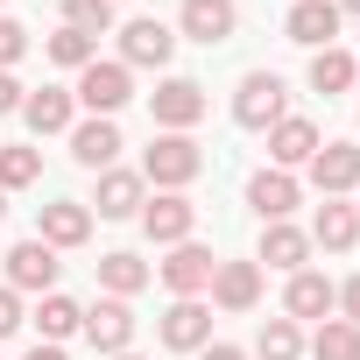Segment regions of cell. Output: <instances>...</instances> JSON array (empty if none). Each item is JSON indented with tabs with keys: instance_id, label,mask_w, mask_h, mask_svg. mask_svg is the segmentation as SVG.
Listing matches in <instances>:
<instances>
[{
	"instance_id": "cell-19",
	"label": "cell",
	"mask_w": 360,
	"mask_h": 360,
	"mask_svg": "<svg viewBox=\"0 0 360 360\" xmlns=\"http://www.w3.org/2000/svg\"><path fill=\"white\" fill-rule=\"evenodd\" d=\"M99 219H134L148 205V184H141V169H99V191H92Z\"/></svg>"
},
{
	"instance_id": "cell-34",
	"label": "cell",
	"mask_w": 360,
	"mask_h": 360,
	"mask_svg": "<svg viewBox=\"0 0 360 360\" xmlns=\"http://www.w3.org/2000/svg\"><path fill=\"white\" fill-rule=\"evenodd\" d=\"M339 318H346V325H360V276H346V283H339Z\"/></svg>"
},
{
	"instance_id": "cell-33",
	"label": "cell",
	"mask_w": 360,
	"mask_h": 360,
	"mask_svg": "<svg viewBox=\"0 0 360 360\" xmlns=\"http://www.w3.org/2000/svg\"><path fill=\"white\" fill-rule=\"evenodd\" d=\"M15 332H22V290L0 283V339H15Z\"/></svg>"
},
{
	"instance_id": "cell-29",
	"label": "cell",
	"mask_w": 360,
	"mask_h": 360,
	"mask_svg": "<svg viewBox=\"0 0 360 360\" xmlns=\"http://www.w3.org/2000/svg\"><path fill=\"white\" fill-rule=\"evenodd\" d=\"M36 176H43V155H36L29 141H8V148H0V191H29Z\"/></svg>"
},
{
	"instance_id": "cell-41",
	"label": "cell",
	"mask_w": 360,
	"mask_h": 360,
	"mask_svg": "<svg viewBox=\"0 0 360 360\" xmlns=\"http://www.w3.org/2000/svg\"><path fill=\"white\" fill-rule=\"evenodd\" d=\"M353 212H360V205H353Z\"/></svg>"
},
{
	"instance_id": "cell-38",
	"label": "cell",
	"mask_w": 360,
	"mask_h": 360,
	"mask_svg": "<svg viewBox=\"0 0 360 360\" xmlns=\"http://www.w3.org/2000/svg\"><path fill=\"white\" fill-rule=\"evenodd\" d=\"M332 8H339V15H360V0H332Z\"/></svg>"
},
{
	"instance_id": "cell-17",
	"label": "cell",
	"mask_w": 360,
	"mask_h": 360,
	"mask_svg": "<svg viewBox=\"0 0 360 360\" xmlns=\"http://www.w3.org/2000/svg\"><path fill=\"white\" fill-rule=\"evenodd\" d=\"M339 8H332V0H297V8L283 15V29H290V43H304V50H332L339 43Z\"/></svg>"
},
{
	"instance_id": "cell-13",
	"label": "cell",
	"mask_w": 360,
	"mask_h": 360,
	"mask_svg": "<svg viewBox=\"0 0 360 360\" xmlns=\"http://www.w3.org/2000/svg\"><path fill=\"white\" fill-rule=\"evenodd\" d=\"M57 248H43V240H15L8 248V290H36V297H50L57 290Z\"/></svg>"
},
{
	"instance_id": "cell-2",
	"label": "cell",
	"mask_w": 360,
	"mask_h": 360,
	"mask_svg": "<svg viewBox=\"0 0 360 360\" xmlns=\"http://www.w3.org/2000/svg\"><path fill=\"white\" fill-rule=\"evenodd\" d=\"M71 99H78V106H85L92 120H113V113H120V106L134 99V71H127L120 57H106V64L92 57V64L78 71V85H71Z\"/></svg>"
},
{
	"instance_id": "cell-4",
	"label": "cell",
	"mask_w": 360,
	"mask_h": 360,
	"mask_svg": "<svg viewBox=\"0 0 360 360\" xmlns=\"http://www.w3.org/2000/svg\"><path fill=\"white\" fill-rule=\"evenodd\" d=\"M148 113H155L162 134H191V127L205 120V85H198V78H162V85L148 92Z\"/></svg>"
},
{
	"instance_id": "cell-27",
	"label": "cell",
	"mask_w": 360,
	"mask_h": 360,
	"mask_svg": "<svg viewBox=\"0 0 360 360\" xmlns=\"http://www.w3.org/2000/svg\"><path fill=\"white\" fill-rule=\"evenodd\" d=\"M255 360H304V325L297 318H269L255 332Z\"/></svg>"
},
{
	"instance_id": "cell-9",
	"label": "cell",
	"mask_w": 360,
	"mask_h": 360,
	"mask_svg": "<svg viewBox=\"0 0 360 360\" xmlns=\"http://www.w3.org/2000/svg\"><path fill=\"white\" fill-rule=\"evenodd\" d=\"M169 57H176V36H169L155 15H141V22L120 29V64H127V71H162Z\"/></svg>"
},
{
	"instance_id": "cell-35",
	"label": "cell",
	"mask_w": 360,
	"mask_h": 360,
	"mask_svg": "<svg viewBox=\"0 0 360 360\" xmlns=\"http://www.w3.org/2000/svg\"><path fill=\"white\" fill-rule=\"evenodd\" d=\"M22 99H29L22 78H15V71H0V113H22Z\"/></svg>"
},
{
	"instance_id": "cell-5",
	"label": "cell",
	"mask_w": 360,
	"mask_h": 360,
	"mask_svg": "<svg viewBox=\"0 0 360 360\" xmlns=\"http://www.w3.org/2000/svg\"><path fill=\"white\" fill-rule=\"evenodd\" d=\"M134 219H141V233H148L155 248H176V240H191V233H198V205H191L184 191H155Z\"/></svg>"
},
{
	"instance_id": "cell-10",
	"label": "cell",
	"mask_w": 360,
	"mask_h": 360,
	"mask_svg": "<svg viewBox=\"0 0 360 360\" xmlns=\"http://www.w3.org/2000/svg\"><path fill=\"white\" fill-rule=\"evenodd\" d=\"M318 148H325V134H318V120H304V113H283V120L269 127V169H304Z\"/></svg>"
},
{
	"instance_id": "cell-22",
	"label": "cell",
	"mask_w": 360,
	"mask_h": 360,
	"mask_svg": "<svg viewBox=\"0 0 360 360\" xmlns=\"http://www.w3.org/2000/svg\"><path fill=\"white\" fill-rule=\"evenodd\" d=\"M120 148H127V141H120L113 120H78V127H71V162H85V169H113Z\"/></svg>"
},
{
	"instance_id": "cell-32",
	"label": "cell",
	"mask_w": 360,
	"mask_h": 360,
	"mask_svg": "<svg viewBox=\"0 0 360 360\" xmlns=\"http://www.w3.org/2000/svg\"><path fill=\"white\" fill-rule=\"evenodd\" d=\"M22 50H29V29H22L15 15H0V71H15V64H22Z\"/></svg>"
},
{
	"instance_id": "cell-25",
	"label": "cell",
	"mask_w": 360,
	"mask_h": 360,
	"mask_svg": "<svg viewBox=\"0 0 360 360\" xmlns=\"http://www.w3.org/2000/svg\"><path fill=\"white\" fill-rule=\"evenodd\" d=\"M36 332H43L50 346H64L71 332H85V304H78V297H64V290H50V297L36 304Z\"/></svg>"
},
{
	"instance_id": "cell-36",
	"label": "cell",
	"mask_w": 360,
	"mask_h": 360,
	"mask_svg": "<svg viewBox=\"0 0 360 360\" xmlns=\"http://www.w3.org/2000/svg\"><path fill=\"white\" fill-rule=\"evenodd\" d=\"M22 360H71V353H64V346H50V339H36V346H29Z\"/></svg>"
},
{
	"instance_id": "cell-23",
	"label": "cell",
	"mask_w": 360,
	"mask_h": 360,
	"mask_svg": "<svg viewBox=\"0 0 360 360\" xmlns=\"http://www.w3.org/2000/svg\"><path fill=\"white\" fill-rule=\"evenodd\" d=\"M22 120H29L36 134H71V127H78V99L57 92V85H43V92L22 99Z\"/></svg>"
},
{
	"instance_id": "cell-21",
	"label": "cell",
	"mask_w": 360,
	"mask_h": 360,
	"mask_svg": "<svg viewBox=\"0 0 360 360\" xmlns=\"http://www.w3.org/2000/svg\"><path fill=\"white\" fill-rule=\"evenodd\" d=\"M212 304L219 311H255L262 304V262H219L212 269Z\"/></svg>"
},
{
	"instance_id": "cell-1",
	"label": "cell",
	"mask_w": 360,
	"mask_h": 360,
	"mask_svg": "<svg viewBox=\"0 0 360 360\" xmlns=\"http://www.w3.org/2000/svg\"><path fill=\"white\" fill-rule=\"evenodd\" d=\"M205 176V148L191 141V134H155L148 141V155H141V184H155V191H184V184H198Z\"/></svg>"
},
{
	"instance_id": "cell-16",
	"label": "cell",
	"mask_w": 360,
	"mask_h": 360,
	"mask_svg": "<svg viewBox=\"0 0 360 360\" xmlns=\"http://www.w3.org/2000/svg\"><path fill=\"white\" fill-rule=\"evenodd\" d=\"M339 311V283L332 276H318V269H297L290 276V290H283V318H332Z\"/></svg>"
},
{
	"instance_id": "cell-18",
	"label": "cell",
	"mask_w": 360,
	"mask_h": 360,
	"mask_svg": "<svg viewBox=\"0 0 360 360\" xmlns=\"http://www.w3.org/2000/svg\"><path fill=\"white\" fill-rule=\"evenodd\" d=\"M255 262H262V269H283V276H297V269H311V233H304V226H290V219H276V226H262V248H255Z\"/></svg>"
},
{
	"instance_id": "cell-6",
	"label": "cell",
	"mask_w": 360,
	"mask_h": 360,
	"mask_svg": "<svg viewBox=\"0 0 360 360\" xmlns=\"http://www.w3.org/2000/svg\"><path fill=\"white\" fill-rule=\"evenodd\" d=\"M212 269H219V255H212V248L176 240V248H169V262H162L155 276H162V290H169V297H205V290H212Z\"/></svg>"
},
{
	"instance_id": "cell-15",
	"label": "cell",
	"mask_w": 360,
	"mask_h": 360,
	"mask_svg": "<svg viewBox=\"0 0 360 360\" xmlns=\"http://www.w3.org/2000/svg\"><path fill=\"white\" fill-rule=\"evenodd\" d=\"M297 198H304V184H297L290 169H255V176H248V205H255V219H262V226L290 219V212H297Z\"/></svg>"
},
{
	"instance_id": "cell-24",
	"label": "cell",
	"mask_w": 360,
	"mask_h": 360,
	"mask_svg": "<svg viewBox=\"0 0 360 360\" xmlns=\"http://www.w3.org/2000/svg\"><path fill=\"white\" fill-rule=\"evenodd\" d=\"M148 262L141 255H127V248H113V255H99V290L106 297H134V290H148Z\"/></svg>"
},
{
	"instance_id": "cell-3",
	"label": "cell",
	"mask_w": 360,
	"mask_h": 360,
	"mask_svg": "<svg viewBox=\"0 0 360 360\" xmlns=\"http://www.w3.org/2000/svg\"><path fill=\"white\" fill-rule=\"evenodd\" d=\"M283 113H290V85H283L276 71H248L240 92H233V120H240L248 134H269Z\"/></svg>"
},
{
	"instance_id": "cell-30",
	"label": "cell",
	"mask_w": 360,
	"mask_h": 360,
	"mask_svg": "<svg viewBox=\"0 0 360 360\" xmlns=\"http://www.w3.org/2000/svg\"><path fill=\"white\" fill-rule=\"evenodd\" d=\"M57 8H64V29H78V36H106L113 29V0H57Z\"/></svg>"
},
{
	"instance_id": "cell-20",
	"label": "cell",
	"mask_w": 360,
	"mask_h": 360,
	"mask_svg": "<svg viewBox=\"0 0 360 360\" xmlns=\"http://www.w3.org/2000/svg\"><path fill=\"white\" fill-rule=\"evenodd\" d=\"M311 248H325V255H353V248H360V212H353L346 198H325L318 219H311Z\"/></svg>"
},
{
	"instance_id": "cell-37",
	"label": "cell",
	"mask_w": 360,
	"mask_h": 360,
	"mask_svg": "<svg viewBox=\"0 0 360 360\" xmlns=\"http://www.w3.org/2000/svg\"><path fill=\"white\" fill-rule=\"evenodd\" d=\"M198 360H248V353H240V346H226V339H212V346H205Z\"/></svg>"
},
{
	"instance_id": "cell-8",
	"label": "cell",
	"mask_w": 360,
	"mask_h": 360,
	"mask_svg": "<svg viewBox=\"0 0 360 360\" xmlns=\"http://www.w3.org/2000/svg\"><path fill=\"white\" fill-rule=\"evenodd\" d=\"M85 339L99 346V360L134 353V304H127V297H99V304L85 311Z\"/></svg>"
},
{
	"instance_id": "cell-31",
	"label": "cell",
	"mask_w": 360,
	"mask_h": 360,
	"mask_svg": "<svg viewBox=\"0 0 360 360\" xmlns=\"http://www.w3.org/2000/svg\"><path fill=\"white\" fill-rule=\"evenodd\" d=\"M43 50H50V64H64V71H85V64L99 57V43H92V36H78V29H57Z\"/></svg>"
},
{
	"instance_id": "cell-26",
	"label": "cell",
	"mask_w": 360,
	"mask_h": 360,
	"mask_svg": "<svg viewBox=\"0 0 360 360\" xmlns=\"http://www.w3.org/2000/svg\"><path fill=\"white\" fill-rule=\"evenodd\" d=\"M353 78H360V57H346L339 43H332V50H311V92L332 99V92H346Z\"/></svg>"
},
{
	"instance_id": "cell-12",
	"label": "cell",
	"mask_w": 360,
	"mask_h": 360,
	"mask_svg": "<svg viewBox=\"0 0 360 360\" xmlns=\"http://www.w3.org/2000/svg\"><path fill=\"white\" fill-rule=\"evenodd\" d=\"M36 240H43V248H85V240H92V205L50 198V205L36 212Z\"/></svg>"
},
{
	"instance_id": "cell-40",
	"label": "cell",
	"mask_w": 360,
	"mask_h": 360,
	"mask_svg": "<svg viewBox=\"0 0 360 360\" xmlns=\"http://www.w3.org/2000/svg\"><path fill=\"white\" fill-rule=\"evenodd\" d=\"M113 360H141V353H113Z\"/></svg>"
},
{
	"instance_id": "cell-14",
	"label": "cell",
	"mask_w": 360,
	"mask_h": 360,
	"mask_svg": "<svg viewBox=\"0 0 360 360\" xmlns=\"http://www.w3.org/2000/svg\"><path fill=\"white\" fill-rule=\"evenodd\" d=\"M176 29H184L191 43H233V29H240V8L233 0H184V8H176Z\"/></svg>"
},
{
	"instance_id": "cell-39",
	"label": "cell",
	"mask_w": 360,
	"mask_h": 360,
	"mask_svg": "<svg viewBox=\"0 0 360 360\" xmlns=\"http://www.w3.org/2000/svg\"><path fill=\"white\" fill-rule=\"evenodd\" d=\"M0 219H8V191H0Z\"/></svg>"
},
{
	"instance_id": "cell-28",
	"label": "cell",
	"mask_w": 360,
	"mask_h": 360,
	"mask_svg": "<svg viewBox=\"0 0 360 360\" xmlns=\"http://www.w3.org/2000/svg\"><path fill=\"white\" fill-rule=\"evenodd\" d=\"M311 360H360V325H346V318H318V332H311Z\"/></svg>"
},
{
	"instance_id": "cell-11",
	"label": "cell",
	"mask_w": 360,
	"mask_h": 360,
	"mask_svg": "<svg viewBox=\"0 0 360 360\" xmlns=\"http://www.w3.org/2000/svg\"><path fill=\"white\" fill-rule=\"evenodd\" d=\"M304 169H311L318 198H346V191H360V148H353V141H325Z\"/></svg>"
},
{
	"instance_id": "cell-7",
	"label": "cell",
	"mask_w": 360,
	"mask_h": 360,
	"mask_svg": "<svg viewBox=\"0 0 360 360\" xmlns=\"http://www.w3.org/2000/svg\"><path fill=\"white\" fill-rule=\"evenodd\" d=\"M155 339H162L169 353H205V346H212V304H198V297H176V304L162 311Z\"/></svg>"
}]
</instances>
